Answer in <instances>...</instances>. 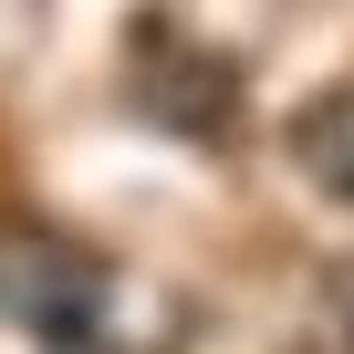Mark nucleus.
Instances as JSON below:
<instances>
[{"label": "nucleus", "instance_id": "nucleus-2", "mask_svg": "<svg viewBox=\"0 0 354 354\" xmlns=\"http://www.w3.org/2000/svg\"><path fill=\"white\" fill-rule=\"evenodd\" d=\"M292 167L313 177V188H333V198H354V84L292 115Z\"/></svg>", "mask_w": 354, "mask_h": 354}, {"label": "nucleus", "instance_id": "nucleus-1", "mask_svg": "<svg viewBox=\"0 0 354 354\" xmlns=\"http://www.w3.org/2000/svg\"><path fill=\"white\" fill-rule=\"evenodd\" d=\"M104 302L94 261L63 250L53 230H0V323H21V333H84Z\"/></svg>", "mask_w": 354, "mask_h": 354}]
</instances>
